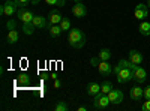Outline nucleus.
Segmentation results:
<instances>
[{"label": "nucleus", "mask_w": 150, "mask_h": 111, "mask_svg": "<svg viewBox=\"0 0 150 111\" xmlns=\"http://www.w3.org/2000/svg\"><path fill=\"white\" fill-rule=\"evenodd\" d=\"M146 78H147L146 69H143L141 66H135L134 71H132V80L137 81V83H144Z\"/></svg>", "instance_id": "nucleus-6"}, {"label": "nucleus", "mask_w": 150, "mask_h": 111, "mask_svg": "<svg viewBox=\"0 0 150 111\" xmlns=\"http://www.w3.org/2000/svg\"><path fill=\"white\" fill-rule=\"evenodd\" d=\"M69 45L77 48V50H80V48H83L86 45V33L80 29H71L69 30Z\"/></svg>", "instance_id": "nucleus-1"}, {"label": "nucleus", "mask_w": 150, "mask_h": 111, "mask_svg": "<svg viewBox=\"0 0 150 111\" xmlns=\"http://www.w3.org/2000/svg\"><path fill=\"white\" fill-rule=\"evenodd\" d=\"M132 71L131 68H120L116 74V77H117V83L119 84H125V83H128L132 80Z\"/></svg>", "instance_id": "nucleus-4"}, {"label": "nucleus", "mask_w": 150, "mask_h": 111, "mask_svg": "<svg viewBox=\"0 0 150 111\" xmlns=\"http://www.w3.org/2000/svg\"><path fill=\"white\" fill-rule=\"evenodd\" d=\"M60 86H62V81H60L59 78H56V80H54V87H56V89H59Z\"/></svg>", "instance_id": "nucleus-31"}, {"label": "nucleus", "mask_w": 150, "mask_h": 111, "mask_svg": "<svg viewBox=\"0 0 150 111\" xmlns=\"http://www.w3.org/2000/svg\"><path fill=\"white\" fill-rule=\"evenodd\" d=\"M111 89H112V84L110 81H105L104 84H101V93H104V95H108L111 92Z\"/></svg>", "instance_id": "nucleus-23"}, {"label": "nucleus", "mask_w": 150, "mask_h": 111, "mask_svg": "<svg viewBox=\"0 0 150 111\" xmlns=\"http://www.w3.org/2000/svg\"><path fill=\"white\" fill-rule=\"evenodd\" d=\"M72 14L77 18H84L87 15V8L83 5V2H78L72 6Z\"/></svg>", "instance_id": "nucleus-9"}, {"label": "nucleus", "mask_w": 150, "mask_h": 111, "mask_svg": "<svg viewBox=\"0 0 150 111\" xmlns=\"http://www.w3.org/2000/svg\"><path fill=\"white\" fill-rule=\"evenodd\" d=\"M129 62L134 65H141V62H143V54L140 51H137V50H132L129 53Z\"/></svg>", "instance_id": "nucleus-13"}, {"label": "nucleus", "mask_w": 150, "mask_h": 111, "mask_svg": "<svg viewBox=\"0 0 150 111\" xmlns=\"http://www.w3.org/2000/svg\"><path fill=\"white\" fill-rule=\"evenodd\" d=\"M147 6L150 8V0H147Z\"/></svg>", "instance_id": "nucleus-35"}, {"label": "nucleus", "mask_w": 150, "mask_h": 111, "mask_svg": "<svg viewBox=\"0 0 150 111\" xmlns=\"http://www.w3.org/2000/svg\"><path fill=\"white\" fill-rule=\"evenodd\" d=\"M129 98L132 101H141V98H144V89L138 87V86H134L129 90Z\"/></svg>", "instance_id": "nucleus-11"}, {"label": "nucleus", "mask_w": 150, "mask_h": 111, "mask_svg": "<svg viewBox=\"0 0 150 111\" xmlns=\"http://www.w3.org/2000/svg\"><path fill=\"white\" fill-rule=\"evenodd\" d=\"M144 98L146 99H150V86L144 89Z\"/></svg>", "instance_id": "nucleus-30"}, {"label": "nucleus", "mask_w": 150, "mask_h": 111, "mask_svg": "<svg viewBox=\"0 0 150 111\" xmlns=\"http://www.w3.org/2000/svg\"><path fill=\"white\" fill-rule=\"evenodd\" d=\"M78 2H83V0H74V3H78Z\"/></svg>", "instance_id": "nucleus-34"}, {"label": "nucleus", "mask_w": 150, "mask_h": 111, "mask_svg": "<svg viewBox=\"0 0 150 111\" xmlns=\"http://www.w3.org/2000/svg\"><path fill=\"white\" fill-rule=\"evenodd\" d=\"M45 3L47 5H51V6H65V0H45Z\"/></svg>", "instance_id": "nucleus-25"}, {"label": "nucleus", "mask_w": 150, "mask_h": 111, "mask_svg": "<svg viewBox=\"0 0 150 111\" xmlns=\"http://www.w3.org/2000/svg\"><path fill=\"white\" fill-rule=\"evenodd\" d=\"M110 99H108V95L104 93H99L96 96H93V108L95 110H105L110 105Z\"/></svg>", "instance_id": "nucleus-3"}, {"label": "nucleus", "mask_w": 150, "mask_h": 111, "mask_svg": "<svg viewBox=\"0 0 150 111\" xmlns=\"http://www.w3.org/2000/svg\"><path fill=\"white\" fill-rule=\"evenodd\" d=\"M35 24L30 21V23H24L23 24V32L26 33V35H33V32H35Z\"/></svg>", "instance_id": "nucleus-20"}, {"label": "nucleus", "mask_w": 150, "mask_h": 111, "mask_svg": "<svg viewBox=\"0 0 150 111\" xmlns=\"http://www.w3.org/2000/svg\"><path fill=\"white\" fill-rule=\"evenodd\" d=\"M33 17H35V15L32 14V12H30L29 9L24 8V6H23V8H20V9L17 11V18H18L23 24H24V23H30V21L33 20Z\"/></svg>", "instance_id": "nucleus-5"}, {"label": "nucleus", "mask_w": 150, "mask_h": 111, "mask_svg": "<svg viewBox=\"0 0 150 111\" xmlns=\"http://www.w3.org/2000/svg\"><path fill=\"white\" fill-rule=\"evenodd\" d=\"M63 18L65 17L62 15L59 11H51V12H50V17H48V21L51 23V24H60Z\"/></svg>", "instance_id": "nucleus-14"}, {"label": "nucleus", "mask_w": 150, "mask_h": 111, "mask_svg": "<svg viewBox=\"0 0 150 111\" xmlns=\"http://www.w3.org/2000/svg\"><path fill=\"white\" fill-rule=\"evenodd\" d=\"M20 41V32L17 29H12L8 32V44H17Z\"/></svg>", "instance_id": "nucleus-15"}, {"label": "nucleus", "mask_w": 150, "mask_h": 111, "mask_svg": "<svg viewBox=\"0 0 150 111\" xmlns=\"http://www.w3.org/2000/svg\"><path fill=\"white\" fill-rule=\"evenodd\" d=\"M87 110H89L87 107H80V108H78V111H87Z\"/></svg>", "instance_id": "nucleus-32"}, {"label": "nucleus", "mask_w": 150, "mask_h": 111, "mask_svg": "<svg viewBox=\"0 0 150 111\" xmlns=\"http://www.w3.org/2000/svg\"><path fill=\"white\" fill-rule=\"evenodd\" d=\"M138 30H140V33H141L143 36H150V23H149V21H143V23L140 24Z\"/></svg>", "instance_id": "nucleus-17"}, {"label": "nucleus", "mask_w": 150, "mask_h": 111, "mask_svg": "<svg viewBox=\"0 0 150 111\" xmlns=\"http://www.w3.org/2000/svg\"><path fill=\"white\" fill-rule=\"evenodd\" d=\"M149 14V6L144 5V3H140V5H137L135 9H134V17L137 20H144Z\"/></svg>", "instance_id": "nucleus-7"}, {"label": "nucleus", "mask_w": 150, "mask_h": 111, "mask_svg": "<svg viewBox=\"0 0 150 111\" xmlns=\"http://www.w3.org/2000/svg\"><path fill=\"white\" fill-rule=\"evenodd\" d=\"M17 83L18 84H21V86H26V84H29L30 83V77H29V74H20V75L17 77Z\"/></svg>", "instance_id": "nucleus-19"}, {"label": "nucleus", "mask_w": 150, "mask_h": 111, "mask_svg": "<svg viewBox=\"0 0 150 111\" xmlns=\"http://www.w3.org/2000/svg\"><path fill=\"white\" fill-rule=\"evenodd\" d=\"M60 27H62V30H63V32H69V29H71V21H69V18H63V20H62Z\"/></svg>", "instance_id": "nucleus-24"}, {"label": "nucleus", "mask_w": 150, "mask_h": 111, "mask_svg": "<svg viewBox=\"0 0 150 111\" xmlns=\"http://www.w3.org/2000/svg\"><path fill=\"white\" fill-rule=\"evenodd\" d=\"M32 3L33 5H38V3H39V0H32Z\"/></svg>", "instance_id": "nucleus-33"}, {"label": "nucleus", "mask_w": 150, "mask_h": 111, "mask_svg": "<svg viewBox=\"0 0 150 111\" xmlns=\"http://www.w3.org/2000/svg\"><path fill=\"white\" fill-rule=\"evenodd\" d=\"M99 63H101V59H99V56L90 59V65H92V66H99Z\"/></svg>", "instance_id": "nucleus-26"}, {"label": "nucleus", "mask_w": 150, "mask_h": 111, "mask_svg": "<svg viewBox=\"0 0 150 111\" xmlns=\"http://www.w3.org/2000/svg\"><path fill=\"white\" fill-rule=\"evenodd\" d=\"M21 6L15 2V0H12V2H5L0 8V14L5 15V17H12L14 14H17V11L20 9Z\"/></svg>", "instance_id": "nucleus-2"}, {"label": "nucleus", "mask_w": 150, "mask_h": 111, "mask_svg": "<svg viewBox=\"0 0 150 111\" xmlns=\"http://www.w3.org/2000/svg\"><path fill=\"white\" fill-rule=\"evenodd\" d=\"M32 23L35 24L36 29H50V27H51V26H50L51 23L47 21L45 17H38V15H35L33 20H32Z\"/></svg>", "instance_id": "nucleus-10"}, {"label": "nucleus", "mask_w": 150, "mask_h": 111, "mask_svg": "<svg viewBox=\"0 0 150 111\" xmlns=\"http://www.w3.org/2000/svg\"><path fill=\"white\" fill-rule=\"evenodd\" d=\"M141 110H143V111H150V99H147V101L141 105Z\"/></svg>", "instance_id": "nucleus-29"}, {"label": "nucleus", "mask_w": 150, "mask_h": 111, "mask_svg": "<svg viewBox=\"0 0 150 111\" xmlns=\"http://www.w3.org/2000/svg\"><path fill=\"white\" fill-rule=\"evenodd\" d=\"M48 30H50V35H51L53 38H57V36H60L62 32H63V30H62V27H60V24H53V26L50 27Z\"/></svg>", "instance_id": "nucleus-18"}, {"label": "nucleus", "mask_w": 150, "mask_h": 111, "mask_svg": "<svg viewBox=\"0 0 150 111\" xmlns=\"http://www.w3.org/2000/svg\"><path fill=\"white\" fill-rule=\"evenodd\" d=\"M68 110H69V107H68V104L65 101H59L54 105V111H68Z\"/></svg>", "instance_id": "nucleus-22"}, {"label": "nucleus", "mask_w": 150, "mask_h": 111, "mask_svg": "<svg viewBox=\"0 0 150 111\" xmlns=\"http://www.w3.org/2000/svg\"><path fill=\"white\" fill-rule=\"evenodd\" d=\"M15 2H17V3H18V5L21 6V8H23V6H24V8H26V5H29V3H32V0H15Z\"/></svg>", "instance_id": "nucleus-28"}, {"label": "nucleus", "mask_w": 150, "mask_h": 111, "mask_svg": "<svg viewBox=\"0 0 150 111\" xmlns=\"http://www.w3.org/2000/svg\"><path fill=\"white\" fill-rule=\"evenodd\" d=\"M6 27H8L9 30H12V29H17V23H15L14 20H9V21L6 23Z\"/></svg>", "instance_id": "nucleus-27"}, {"label": "nucleus", "mask_w": 150, "mask_h": 111, "mask_svg": "<svg viewBox=\"0 0 150 111\" xmlns=\"http://www.w3.org/2000/svg\"><path fill=\"white\" fill-rule=\"evenodd\" d=\"M108 99L111 104H114V105H119L123 102V93L117 89H111V92L108 93Z\"/></svg>", "instance_id": "nucleus-8"}, {"label": "nucleus", "mask_w": 150, "mask_h": 111, "mask_svg": "<svg viewBox=\"0 0 150 111\" xmlns=\"http://www.w3.org/2000/svg\"><path fill=\"white\" fill-rule=\"evenodd\" d=\"M98 69H99V74H101V75H104V77L110 75V74L112 72V68H111V65L108 63V60H101V63H99Z\"/></svg>", "instance_id": "nucleus-12"}, {"label": "nucleus", "mask_w": 150, "mask_h": 111, "mask_svg": "<svg viewBox=\"0 0 150 111\" xmlns=\"http://www.w3.org/2000/svg\"><path fill=\"white\" fill-rule=\"evenodd\" d=\"M5 2H12V0H5Z\"/></svg>", "instance_id": "nucleus-36"}, {"label": "nucleus", "mask_w": 150, "mask_h": 111, "mask_svg": "<svg viewBox=\"0 0 150 111\" xmlns=\"http://www.w3.org/2000/svg\"><path fill=\"white\" fill-rule=\"evenodd\" d=\"M99 59H101V60H110L111 59V51L108 50V48H104V50H101V51H99Z\"/></svg>", "instance_id": "nucleus-21"}, {"label": "nucleus", "mask_w": 150, "mask_h": 111, "mask_svg": "<svg viewBox=\"0 0 150 111\" xmlns=\"http://www.w3.org/2000/svg\"><path fill=\"white\" fill-rule=\"evenodd\" d=\"M87 93H89L90 96H96L101 93V84L98 83H90L89 86H87Z\"/></svg>", "instance_id": "nucleus-16"}]
</instances>
